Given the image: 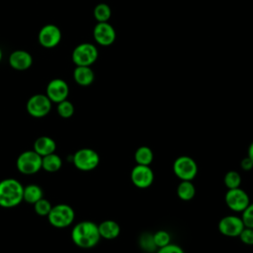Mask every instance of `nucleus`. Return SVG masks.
Returning <instances> with one entry per match:
<instances>
[{
	"label": "nucleus",
	"mask_w": 253,
	"mask_h": 253,
	"mask_svg": "<svg viewBox=\"0 0 253 253\" xmlns=\"http://www.w3.org/2000/svg\"><path fill=\"white\" fill-rule=\"evenodd\" d=\"M57 114L59 115V117L63 119L71 118L74 114L73 104L68 100H64L57 103Z\"/></svg>",
	"instance_id": "bb28decb"
},
{
	"label": "nucleus",
	"mask_w": 253,
	"mask_h": 253,
	"mask_svg": "<svg viewBox=\"0 0 253 253\" xmlns=\"http://www.w3.org/2000/svg\"><path fill=\"white\" fill-rule=\"evenodd\" d=\"M75 218L73 208L67 204H57L51 207L47 214V219L50 225L55 228H65L70 226Z\"/></svg>",
	"instance_id": "7ed1b4c3"
},
{
	"label": "nucleus",
	"mask_w": 253,
	"mask_h": 253,
	"mask_svg": "<svg viewBox=\"0 0 253 253\" xmlns=\"http://www.w3.org/2000/svg\"><path fill=\"white\" fill-rule=\"evenodd\" d=\"M16 167L24 175L36 174L42 169V156L34 149L23 151L17 157Z\"/></svg>",
	"instance_id": "423d86ee"
},
{
	"label": "nucleus",
	"mask_w": 253,
	"mask_h": 253,
	"mask_svg": "<svg viewBox=\"0 0 253 253\" xmlns=\"http://www.w3.org/2000/svg\"><path fill=\"white\" fill-rule=\"evenodd\" d=\"M24 186L14 178L0 181V207L14 208L23 202Z\"/></svg>",
	"instance_id": "f03ea898"
},
{
	"label": "nucleus",
	"mask_w": 253,
	"mask_h": 253,
	"mask_svg": "<svg viewBox=\"0 0 253 253\" xmlns=\"http://www.w3.org/2000/svg\"><path fill=\"white\" fill-rule=\"evenodd\" d=\"M130 181L138 189H147L154 182V172L148 165L135 164L130 171Z\"/></svg>",
	"instance_id": "9d476101"
},
{
	"label": "nucleus",
	"mask_w": 253,
	"mask_h": 253,
	"mask_svg": "<svg viewBox=\"0 0 253 253\" xmlns=\"http://www.w3.org/2000/svg\"><path fill=\"white\" fill-rule=\"evenodd\" d=\"M98 58L97 47L89 42L77 45L72 52V60L77 66H90Z\"/></svg>",
	"instance_id": "6e6552de"
},
{
	"label": "nucleus",
	"mask_w": 253,
	"mask_h": 253,
	"mask_svg": "<svg viewBox=\"0 0 253 253\" xmlns=\"http://www.w3.org/2000/svg\"><path fill=\"white\" fill-rule=\"evenodd\" d=\"M155 253H185L184 249L175 243H169L168 245L158 248Z\"/></svg>",
	"instance_id": "7c9ffc66"
},
{
	"label": "nucleus",
	"mask_w": 253,
	"mask_h": 253,
	"mask_svg": "<svg viewBox=\"0 0 253 253\" xmlns=\"http://www.w3.org/2000/svg\"><path fill=\"white\" fill-rule=\"evenodd\" d=\"M241 218L246 227L253 228V202H250L248 207L241 212Z\"/></svg>",
	"instance_id": "c85d7f7f"
},
{
	"label": "nucleus",
	"mask_w": 253,
	"mask_h": 253,
	"mask_svg": "<svg viewBox=\"0 0 253 253\" xmlns=\"http://www.w3.org/2000/svg\"><path fill=\"white\" fill-rule=\"evenodd\" d=\"M62 167V159L55 152L42 157V169L46 172L54 173Z\"/></svg>",
	"instance_id": "6ab92c4d"
},
{
	"label": "nucleus",
	"mask_w": 253,
	"mask_h": 253,
	"mask_svg": "<svg viewBox=\"0 0 253 253\" xmlns=\"http://www.w3.org/2000/svg\"><path fill=\"white\" fill-rule=\"evenodd\" d=\"M247 156L252 160L253 162V141L249 144L248 149H247Z\"/></svg>",
	"instance_id": "473e14b6"
},
{
	"label": "nucleus",
	"mask_w": 253,
	"mask_h": 253,
	"mask_svg": "<svg viewBox=\"0 0 253 253\" xmlns=\"http://www.w3.org/2000/svg\"><path fill=\"white\" fill-rule=\"evenodd\" d=\"M244 227L245 225L241 216L236 214L224 215L217 223L219 233L226 237H238Z\"/></svg>",
	"instance_id": "1a4fd4ad"
},
{
	"label": "nucleus",
	"mask_w": 253,
	"mask_h": 253,
	"mask_svg": "<svg viewBox=\"0 0 253 253\" xmlns=\"http://www.w3.org/2000/svg\"><path fill=\"white\" fill-rule=\"evenodd\" d=\"M100 239L98 224L91 220H82L72 227L71 240L79 248H93L99 243Z\"/></svg>",
	"instance_id": "f257e3e1"
},
{
	"label": "nucleus",
	"mask_w": 253,
	"mask_h": 253,
	"mask_svg": "<svg viewBox=\"0 0 253 253\" xmlns=\"http://www.w3.org/2000/svg\"><path fill=\"white\" fill-rule=\"evenodd\" d=\"M61 39L59 29L54 25H46L42 27L39 34V42L44 47L55 46Z\"/></svg>",
	"instance_id": "4468645a"
},
{
	"label": "nucleus",
	"mask_w": 253,
	"mask_h": 253,
	"mask_svg": "<svg viewBox=\"0 0 253 253\" xmlns=\"http://www.w3.org/2000/svg\"><path fill=\"white\" fill-rule=\"evenodd\" d=\"M238 238L240 239V241L248 246H252L253 245V228L250 227H244L242 229V231L240 232Z\"/></svg>",
	"instance_id": "c756f323"
},
{
	"label": "nucleus",
	"mask_w": 253,
	"mask_h": 253,
	"mask_svg": "<svg viewBox=\"0 0 253 253\" xmlns=\"http://www.w3.org/2000/svg\"><path fill=\"white\" fill-rule=\"evenodd\" d=\"M111 8L106 3H100L94 9V17L98 21V23L108 22V20L111 18Z\"/></svg>",
	"instance_id": "393cba45"
},
{
	"label": "nucleus",
	"mask_w": 253,
	"mask_h": 253,
	"mask_svg": "<svg viewBox=\"0 0 253 253\" xmlns=\"http://www.w3.org/2000/svg\"><path fill=\"white\" fill-rule=\"evenodd\" d=\"M239 166L243 171L248 172V171H251L253 169V162L248 156H246V157L241 159V161L239 163Z\"/></svg>",
	"instance_id": "2f4dec72"
},
{
	"label": "nucleus",
	"mask_w": 253,
	"mask_h": 253,
	"mask_svg": "<svg viewBox=\"0 0 253 253\" xmlns=\"http://www.w3.org/2000/svg\"><path fill=\"white\" fill-rule=\"evenodd\" d=\"M224 202L226 207L233 212L241 213L250 204V197L243 189H227L224 195Z\"/></svg>",
	"instance_id": "0eeeda50"
},
{
	"label": "nucleus",
	"mask_w": 253,
	"mask_h": 253,
	"mask_svg": "<svg viewBox=\"0 0 253 253\" xmlns=\"http://www.w3.org/2000/svg\"><path fill=\"white\" fill-rule=\"evenodd\" d=\"M43 198L42 189L37 184H29L24 187L23 193V201L28 204L34 205L39 200Z\"/></svg>",
	"instance_id": "412c9836"
},
{
	"label": "nucleus",
	"mask_w": 253,
	"mask_h": 253,
	"mask_svg": "<svg viewBox=\"0 0 253 253\" xmlns=\"http://www.w3.org/2000/svg\"><path fill=\"white\" fill-rule=\"evenodd\" d=\"M133 158L136 164L150 166V164L154 159V154L152 149L149 146L142 145L136 148L133 154Z\"/></svg>",
	"instance_id": "4be33fe9"
},
{
	"label": "nucleus",
	"mask_w": 253,
	"mask_h": 253,
	"mask_svg": "<svg viewBox=\"0 0 253 253\" xmlns=\"http://www.w3.org/2000/svg\"><path fill=\"white\" fill-rule=\"evenodd\" d=\"M51 110V101L46 95L36 94L27 102V111L34 118H43Z\"/></svg>",
	"instance_id": "9b49d317"
},
{
	"label": "nucleus",
	"mask_w": 253,
	"mask_h": 253,
	"mask_svg": "<svg viewBox=\"0 0 253 253\" xmlns=\"http://www.w3.org/2000/svg\"><path fill=\"white\" fill-rule=\"evenodd\" d=\"M1 58H2V51H1V48H0V60H1Z\"/></svg>",
	"instance_id": "72a5a7b5"
},
{
	"label": "nucleus",
	"mask_w": 253,
	"mask_h": 253,
	"mask_svg": "<svg viewBox=\"0 0 253 253\" xmlns=\"http://www.w3.org/2000/svg\"><path fill=\"white\" fill-rule=\"evenodd\" d=\"M98 229H99L101 238H104L107 240L116 239L121 233L120 224L113 219L103 220L98 224Z\"/></svg>",
	"instance_id": "2eb2a0df"
},
{
	"label": "nucleus",
	"mask_w": 253,
	"mask_h": 253,
	"mask_svg": "<svg viewBox=\"0 0 253 253\" xmlns=\"http://www.w3.org/2000/svg\"><path fill=\"white\" fill-rule=\"evenodd\" d=\"M51 204L48 200L42 198L41 200H39L37 203L34 204V209L37 214L41 215V216H47L48 212L51 210Z\"/></svg>",
	"instance_id": "cd10ccee"
},
{
	"label": "nucleus",
	"mask_w": 253,
	"mask_h": 253,
	"mask_svg": "<svg viewBox=\"0 0 253 253\" xmlns=\"http://www.w3.org/2000/svg\"><path fill=\"white\" fill-rule=\"evenodd\" d=\"M74 80L81 86H89L93 83L95 75L90 66H77L73 73Z\"/></svg>",
	"instance_id": "a211bd4d"
},
{
	"label": "nucleus",
	"mask_w": 253,
	"mask_h": 253,
	"mask_svg": "<svg viewBox=\"0 0 253 253\" xmlns=\"http://www.w3.org/2000/svg\"><path fill=\"white\" fill-rule=\"evenodd\" d=\"M33 62L31 54L25 50H16L9 57L10 65L17 70L28 69Z\"/></svg>",
	"instance_id": "dca6fc26"
},
{
	"label": "nucleus",
	"mask_w": 253,
	"mask_h": 253,
	"mask_svg": "<svg viewBox=\"0 0 253 253\" xmlns=\"http://www.w3.org/2000/svg\"><path fill=\"white\" fill-rule=\"evenodd\" d=\"M172 170L180 181H193L198 174V164L191 156L180 155L174 160Z\"/></svg>",
	"instance_id": "20e7f679"
},
{
	"label": "nucleus",
	"mask_w": 253,
	"mask_h": 253,
	"mask_svg": "<svg viewBox=\"0 0 253 253\" xmlns=\"http://www.w3.org/2000/svg\"><path fill=\"white\" fill-rule=\"evenodd\" d=\"M95 41L101 45H111L116 40V31L108 22L98 23L93 31Z\"/></svg>",
	"instance_id": "f8f14e48"
},
{
	"label": "nucleus",
	"mask_w": 253,
	"mask_h": 253,
	"mask_svg": "<svg viewBox=\"0 0 253 253\" xmlns=\"http://www.w3.org/2000/svg\"><path fill=\"white\" fill-rule=\"evenodd\" d=\"M138 245L143 251L147 253H153L157 250V247L153 241V233L150 232H143L139 235Z\"/></svg>",
	"instance_id": "b1692460"
},
{
	"label": "nucleus",
	"mask_w": 253,
	"mask_h": 253,
	"mask_svg": "<svg viewBox=\"0 0 253 253\" xmlns=\"http://www.w3.org/2000/svg\"><path fill=\"white\" fill-rule=\"evenodd\" d=\"M153 241L157 249L164 247L171 243V234L164 229L157 230L153 233Z\"/></svg>",
	"instance_id": "a878e982"
},
{
	"label": "nucleus",
	"mask_w": 253,
	"mask_h": 253,
	"mask_svg": "<svg viewBox=\"0 0 253 253\" xmlns=\"http://www.w3.org/2000/svg\"><path fill=\"white\" fill-rule=\"evenodd\" d=\"M72 162L78 170L88 172L98 167L100 156L96 150L89 147H83L78 149L72 155Z\"/></svg>",
	"instance_id": "39448f33"
},
{
	"label": "nucleus",
	"mask_w": 253,
	"mask_h": 253,
	"mask_svg": "<svg viewBox=\"0 0 253 253\" xmlns=\"http://www.w3.org/2000/svg\"><path fill=\"white\" fill-rule=\"evenodd\" d=\"M241 183H242V178L238 171L229 170L223 176V184L227 189L239 188Z\"/></svg>",
	"instance_id": "5701e85b"
},
{
	"label": "nucleus",
	"mask_w": 253,
	"mask_h": 253,
	"mask_svg": "<svg viewBox=\"0 0 253 253\" xmlns=\"http://www.w3.org/2000/svg\"><path fill=\"white\" fill-rule=\"evenodd\" d=\"M55 149H56L55 140L47 135L40 136L34 142V150L38 154H40L42 157L55 152Z\"/></svg>",
	"instance_id": "f3484780"
},
{
	"label": "nucleus",
	"mask_w": 253,
	"mask_h": 253,
	"mask_svg": "<svg viewBox=\"0 0 253 253\" xmlns=\"http://www.w3.org/2000/svg\"><path fill=\"white\" fill-rule=\"evenodd\" d=\"M69 93V88L67 83L62 79L51 80L46 87V96L53 103H59L66 100Z\"/></svg>",
	"instance_id": "ddd939ff"
},
{
	"label": "nucleus",
	"mask_w": 253,
	"mask_h": 253,
	"mask_svg": "<svg viewBox=\"0 0 253 253\" xmlns=\"http://www.w3.org/2000/svg\"><path fill=\"white\" fill-rule=\"evenodd\" d=\"M176 194L181 201L189 202L196 195V187L192 181H180L176 189Z\"/></svg>",
	"instance_id": "aec40b11"
}]
</instances>
